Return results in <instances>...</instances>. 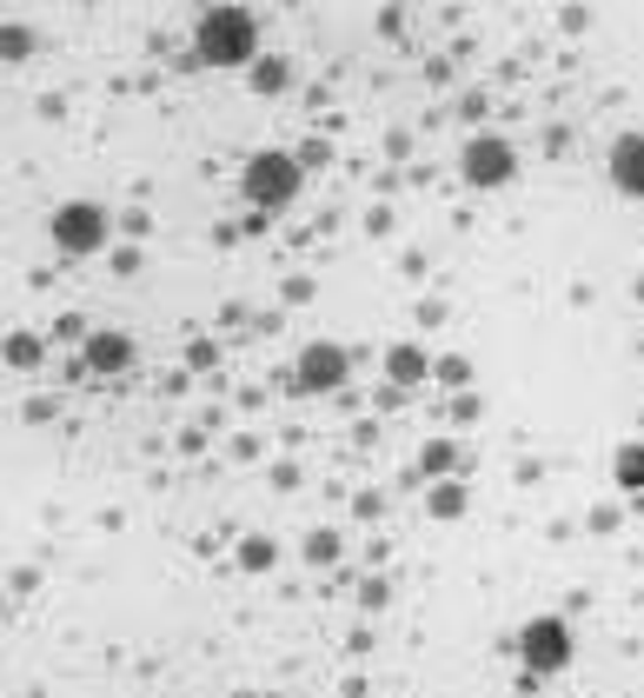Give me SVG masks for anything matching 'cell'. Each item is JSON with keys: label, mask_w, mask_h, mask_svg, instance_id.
<instances>
[{"label": "cell", "mask_w": 644, "mask_h": 698, "mask_svg": "<svg viewBox=\"0 0 644 698\" xmlns=\"http://www.w3.org/2000/svg\"><path fill=\"white\" fill-rule=\"evenodd\" d=\"M193 60L200 67H253L259 60V20L246 7H206L193 27Z\"/></svg>", "instance_id": "6da1fadb"}, {"label": "cell", "mask_w": 644, "mask_h": 698, "mask_svg": "<svg viewBox=\"0 0 644 698\" xmlns=\"http://www.w3.org/2000/svg\"><path fill=\"white\" fill-rule=\"evenodd\" d=\"M239 186H246V200H253V206H286V200L299 193V160H293V153H279V146H266V153H253V160H246Z\"/></svg>", "instance_id": "7a4b0ae2"}, {"label": "cell", "mask_w": 644, "mask_h": 698, "mask_svg": "<svg viewBox=\"0 0 644 698\" xmlns=\"http://www.w3.org/2000/svg\"><path fill=\"white\" fill-rule=\"evenodd\" d=\"M459 173H466V186L492 193V186H505V180L519 173V153H512L499 133H479V140H466V153H459Z\"/></svg>", "instance_id": "3957f363"}, {"label": "cell", "mask_w": 644, "mask_h": 698, "mask_svg": "<svg viewBox=\"0 0 644 698\" xmlns=\"http://www.w3.org/2000/svg\"><path fill=\"white\" fill-rule=\"evenodd\" d=\"M53 246L73 253V260L100 253V246H106V213H100L93 200H67V206L53 213Z\"/></svg>", "instance_id": "277c9868"}, {"label": "cell", "mask_w": 644, "mask_h": 698, "mask_svg": "<svg viewBox=\"0 0 644 698\" xmlns=\"http://www.w3.org/2000/svg\"><path fill=\"white\" fill-rule=\"evenodd\" d=\"M519 659H525L532 672H565V666H572V626H565V619H532V626L519 633Z\"/></svg>", "instance_id": "5b68a950"}, {"label": "cell", "mask_w": 644, "mask_h": 698, "mask_svg": "<svg viewBox=\"0 0 644 698\" xmlns=\"http://www.w3.org/2000/svg\"><path fill=\"white\" fill-rule=\"evenodd\" d=\"M346 373H352V360H346L333 340H313V346L299 353V366H293V386H299V393H333V386H346Z\"/></svg>", "instance_id": "8992f818"}, {"label": "cell", "mask_w": 644, "mask_h": 698, "mask_svg": "<svg viewBox=\"0 0 644 698\" xmlns=\"http://www.w3.org/2000/svg\"><path fill=\"white\" fill-rule=\"evenodd\" d=\"M605 173L625 200H644V133H619L612 153H605Z\"/></svg>", "instance_id": "52a82bcc"}, {"label": "cell", "mask_w": 644, "mask_h": 698, "mask_svg": "<svg viewBox=\"0 0 644 698\" xmlns=\"http://www.w3.org/2000/svg\"><path fill=\"white\" fill-rule=\"evenodd\" d=\"M86 366H93V373H126V366H133V340L113 333V326L86 333Z\"/></svg>", "instance_id": "ba28073f"}, {"label": "cell", "mask_w": 644, "mask_h": 698, "mask_svg": "<svg viewBox=\"0 0 644 698\" xmlns=\"http://www.w3.org/2000/svg\"><path fill=\"white\" fill-rule=\"evenodd\" d=\"M386 380L419 386V380H426V353H419V346H392V353H386Z\"/></svg>", "instance_id": "9c48e42d"}, {"label": "cell", "mask_w": 644, "mask_h": 698, "mask_svg": "<svg viewBox=\"0 0 644 698\" xmlns=\"http://www.w3.org/2000/svg\"><path fill=\"white\" fill-rule=\"evenodd\" d=\"M612 479L625 486V493H644V446H619V459H612Z\"/></svg>", "instance_id": "30bf717a"}, {"label": "cell", "mask_w": 644, "mask_h": 698, "mask_svg": "<svg viewBox=\"0 0 644 698\" xmlns=\"http://www.w3.org/2000/svg\"><path fill=\"white\" fill-rule=\"evenodd\" d=\"M286 80H293V67H286V60H253V87H259V93H279Z\"/></svg>", "instance_id": "8fae6325"}, {"label": "cell", "mask_w": 644, "mask_h": 698, "mask_svg": "<svg viewBox=\"0 0 644 698\" xmlns=\"http://www.w3.org/2000/svg\"><path fill=\"white\" fill-rule=\"evenodd\" d=\"M7 366H20V373L40 366V340H33V333H13V340H7Z\"/></svg>", "instance_id": "7c38bea8"}, {"label": "cell", "mask_w": 644, "mask_h": 698, "mask_svg": "<svg viewBox=\"0 0 644 698\" xmlns=\"http://www.w3.org/2000/svg\"><path fill=\"white\" fill-rule=\"evenodd\" d=\"M432 513H439V519H459V513H466V493H459V486H432Z\"/></svg>", "instance_id": "4fadbf2b"}, {"label": "cell", "mask_w": 644, "mask_h": 698, "mask_svg": "<svg viewBox=\"0 0 644 698\" xmlns=\"http://www.w3.org/2000/svg\"><path fill=\"white\" fill-rule=\"evenodd\" d=\"M239 566H246V573H266V566H273V546H266V539H246V546H239Z\"/></svg>", "instance_id": "5bb4252c"}, {"label": "cell", "mask_w": 644, "mask_h": 698, "mask_svg": "<svg viewBox=\"0 0 644 698\" xmlns=\"http://www.w3.org/2000/svg\"><path fill=\"white\" fill-rule=\"evenodd\" d=\"M0 47H7V60H27V53H33V33H27V27H7Z\"/></svg>", "instance_id": "9a60e30c"}, {"label": "cell", "mask_w": 644, "mask_h": 698, "mask_svg": "<svg viewBox=\"0 0 644 698\" xmlns=\"http://www.w3.org/2000/svg\"><path fill=\"white\" fill-rule=\"evenodd\" d=\"M452 459H459V453H452L446 439H432V446H426V473H452Z\"/></svg>", "instance_id": "2e32d148"}, {"label": "cell", "mask_w": 644, "mask_h": 698, "mask_svg": "<svg viewBox=\"0 0 644 698\" xmlns=\"http://www.w3.org/2000/svg\"><path fill=\"white\" fill-rule=\"evenodd\" d=\"M333 553H339V546H333V533H313V539H306V559H313V566H326Z\"/></svg>", "instance_id": "e0dca14e"}, {"label": "cell", "mask_w": 644, "mask_h": 698, "mask_svg": "<svg viewBox=\"0 0 644 698\" xmlns=\"http://www.w3.org/2000/svg\"><path fill=\"white\" fill-rule=\"evenodd\" d=\"M439 380L446 386H466V360H439Z\"/></svg>", "instance_id": "ac0fdd59"}]
</instances>
